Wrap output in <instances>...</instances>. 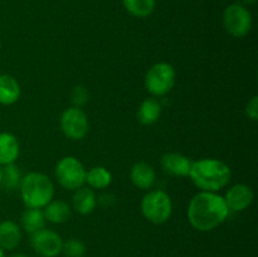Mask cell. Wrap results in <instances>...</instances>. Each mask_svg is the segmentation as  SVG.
I'll use <instances>...</instances> for the list:
<instances>
[{"mask_svg":"<svg viewBox=\"0 0 258 257\" xmlns=\"http://www.w3.org/2000/svg\"><path fill=\"white\" fill-rule=\"evenodd\" d=\"M20 171L15 164H9L2 168V185L8 190L13 191L20 185Z\"/></svg>","mask_w":258,"mask_h":257,"instance_id":"obj_22","label":"cell"},{"mask_svg":"<svg viewBox=\"0 0 258 257\" xmlns=\"http://www.w3.org/2000/svg\"><path fill=\"white\" fill-rule=\"evenodd\" d=\"M0 186H2V166H0Z\"/></svg>","mask_w":258,"mask_h":257,"instance_id":"obj_30","label":"cell"},{"mask_svg":"<svg viewBox=\"0 0 258 257\" xmlns=\"http://www.w3.org/2000/svg\"><path fill=\"white\" fill-rule=\"evenodd\" d=\"M122 4L133 17L146 18L155 10L156 0H122Z\"/></svg>","mask_w":258,"mask_h":257,"instance_id":"obj_21","label":"cell"},{"mask_svg":"<svg viewBox=\"0 0 258 257\" xmlns=\"http://www.w3.org/2000/svg\"><path fill=\"white\" fill-rule=\"evenodd\" d=\"M45 217L42 209L28 208L25 209L20 217V226L27 233L33 234L39 229H43L45 226Z\"/></svg>","mask_w":258,"mask_h":257,"instance_id":"obj_18","label":"cell"},{"mask_svg":"<svg viewBox=\"0 0 258 257\" xmlns=\"http://www.w3.org/2000/svg\"><path fill=\"white\" fill-rule=\"evenodd\" d=\"M9 257H28L27 254H24V253H14V254H12V256H9Z\"/></svg>","mask_w":258,"mask_h":257,"instance_id":"obj_28","label":"cell"},{"mask_svg":"<svg viewBox=\"0 0 258 257\" xmlns=\"http://www.w3.org/2000/svg\"><path fill=\"white\" fill-rule=\"evenodd\" d=\"M19 153L18 139L10 133H0V166L14 164Z\"/></svg>","mask_w":258,"mask_h":257,"instance_id":"obj_14","label":"cell"},{"mask_svg":"<svg viewBox=\"0 0 258 257\" xmlns=\"http://www.w3.org/2000/svg\"><path fill=\"white\" fill-rule=\"evenodd\" d=\"M0 257H5L4 249H2V248H0Z\"/></svg>","mask_w":258,"mask_h":257,"instance_id":"obj_29","label":"cell"},{"mask_svg":"<svg viewBox=\"0 0 258 257\" xmlns=\"http://www.w3.org/2000/svg\"><path fill=\"white\" fill-rule=\"evenodd\" d=\"M112 181V174L105 166H93L86 173V183L91 189H105Z\"/></svg>","mask_w":258,"mask_h":257,"instance_id":"obj_20","label":"cell"},{"mask_svg":"<svg viewBox=\"0 0 258 257\" xmlns=\"http://www.w3.org/2000/svg\"><path fill=\"white\" fill-rule=\"evenodd\" d=\"M223 198L229 211L243 212L252 204L254 194L251 186L246 184H236L227 190L226 197Z\"/></svg>","mask_w":258,"mask_h":257,"instance_id":"obj_10","label":"cell"},{"mask_svg":"<svg viewBox=\"0 0 258 257\" xmlns=\"http://www.w3.org/2000/svg\"><path fill=\"white\" fill-rule=\"evenodd\" d=\"M242 2H243L244 4H248V5H251V4H254V3H256L257 0H242Z\"/></svg>","mask_w":258,"mask_h":257,"instance_id":"obj_27","label":"cell"},{"mask_svg":"<svg viewBox=\"0 0 258 257\" xmlns=\"http://www.w3.org/2000/svg\"><path fill=\"white\" fill-rule=\"evenodd\" d=\"M19 188L23 203L27 208H44L54 196L52 180L45 174L37 171L23 176Z\"/></svg>","mask_w":258,"mask_h":257,"instance_id":"obj_3","label":"cell"},{"mask_svg":"<svg viewBox=\"0 0 258 257\" xmlns=\"http://www.w3.org/2000/svg\"><path fill=\"white\" fill-rule=\"evenodd\" d=\"M62 253L66 257H83L86 253V246L77 238H71L63 242Z\"/></svg>","mask_w":258,"mask_h":257,"instance_id":"obj_23","label":"cell"},{"mask_svg":"<svg viewBox=\"0 0 258 257\" xmlns=\"http://www.w3.org/2000/svg\"><path fill=\"white\" fill-rule=\"evenodd\" d=\"M30 246L40 257H57L62 253L63 239L57 232L43 228L30 234Z\"/></svg>","mask_w":258,"mask_h":257,"instance_id":"obj_9","label":"cell"},{"mask_svg":"<svg viewBox=\"0 0 258 257\" xmlns=\"http://www.w3.org/2000/svg\"><path fill=\"white\" fill-rule=\"evenodd\" d=\"M229 209L222 196L212 191H201L190 199L188 219L193 228L209 232L221 226L227 219Z\"/></svg>","mask_w":258,"mask_h":257,"instance_id":"obj_1","label":"cell"},{"mask_svg":"<svg viewBox=\"0 0 258 257\" xmlns=\"http://www.w3.org/2000/svg\"><path fill=\"white\" fill-rule=\"evenodd\" d=\"M43 213H44L45 221L54 224H60L64 223V222H67L70 219L71 207L67 202L60 201V199H55V201L52 199L43 208Z\"/></svg>","mask_w":258,"mask_h":257,"instance_id":"obj_17","label":"cell"},{"mask_svg":"<svg viewBox=\"0 0 258 257\" xmlns=\"http://www.w3.org/2000/svg\"><path fill=\"white\" fill-rule=\"evenodd\" d=\"M130 179L136 188L148 190L155 184L156 173L150 164L140 161V163L134 164L131 168Z\"/></svg>","mask_w":258,"mask_h":257,"instance_id":"obj_12","label":"cell"},{"mask_svg":"<svg viewBox=\"0 0 258 257\" xmlns=\"http://www.w3.org/2000/svg\"><path fill=\"white\" fill-rule=\"evenodd\" d=\"M224 29L234 38H243L252 28V15L244 5L234 3L224 9L222 15Z\"/></svg>","mask_w":258,"mask_h":257,"instance_id":"obj_7","label":"cell"},{"mask_svg":"<svg viewBox=\"0 0 258 257\" xmlns=\"http://www.w3.org/2000/svg\"><path fill=\"white\" fill-rule=\"evenodd\" d=\"M189 176L202 191L217 193L229 183L232 171L224 161L218 159H201L191 163Z\"/></svg>","mask_w":258,"mask_h":257,"instance_id":"obj_2","label":"cell"},{"mask_svg":"<svg viewBox=\"0 0 258 257\" xmlns=\"http://www.w3.org/2000/svg\"><path fill=\"white\" fill-rule=\"evenodd\" d=\"M0 47H2V42H0Z\"/></svg>","mask_w":258,"mask_h":257,"instance_id":"obj_31","label":"cell"},{"mask_svg":"<svg viewBox=\"0 0 258 257\" xmlns=\"http://www.w3.org/2000/svg\"><path fill=\"white\" fill-rule=\"evenodd\" d=\"M86 173L83 164L75 156H64L55 165V179L60 186L68 190H77L86 183Z\"/></svg>","mask_w":258,"mask_h":257,"instance_id":"obj_5","label":"cell"},{"mask_svg":"<svg viewBox=\"0 0 258 257\" xmlns=\"http://www.w3.org/2000/svg\"><path fill=\"white\" fill-rule=\"evenodd\" d=\"M161 115V105L155 98H146L138 110V120L143 125H153Z\"/></svg>","mask_w":258,"mask_h":257,"instance_id":"obj_19","label":"cell"},{"mask_svg":"<svg viewBox=\"0 0 258 257\" xmlns=\"http://www.w3.org/2000/svg\"><path fill=\"white\" fill-rule=\"evenodd\" d=\"M141 213L150 223L163 224L173 213L170 196L164 190H150L141 201Z\"/></svg>","mask_w":258,"mask_h":257,"instance_id":"obj_4","label":"cell"},{"mask_svg":"<svg viewBox=\"0 0 258 257\" xmlns=\"http://www.w3.org/2000/svg\"><path fill=\"white\" fill-rule=\"evenodd\" d=\"M60 130L71 140H81L88 131V118L82 108L72 107L63 111L60 116Z\"/></svg>","mask_w":258,"mask_h":257,"instance_id":"obj_8","label":"cell"},{"mask_svg":"<svg viewBox=\"0 0 258 257\" xmlns=\"http://www.w3.org/2000/svg\"><path fill=\"white\" fill-rule=\"evenodd\" d=\"M22 241V228L15 222H0V248L4 251H13L17 248Z\"/></svg>","mask_w":258,"mask_h":257,"instance_id":"obj_13","label":"cell"},{"mask_svg":"<svg viewBox=\"0 0 258 257\" xmlns=\"http://www.w3.org/2000/svg\"><path fill=\"white\" fill-rule=\"evenodd\" d=\"M175 85V70L170 63L159 62L151 66L145 76V87L153 96H164Z\"/></svg>","mask_w":258,"mask_h":257,"instance_id":"obj_6","label":"cell"},{"mask_svg":"<svg viewBox=\"0 0 258 257\" xmlns=\"http://www.w3.org/2000/svg\"><path fill=\"white\" fill-rule=\"evenodd\" d=\"M97 202L105 208H110L116 203V197L113 194H103L97 199Z\"/></svg>","mask_w":258,"mask_h":257,"instance_id":"obj_26","label":"cell"},{"mask_svg":"<svg viewBox=\"0 0 258 257\" xmlns=\"http://www.w3.org/2000/svg\"><path fill=\"white\" fill-rule=\"evenodd\" d=\"M90 100V93H88L87 88L83 86H76L71 92V102L73 103L75 107H82Z\"/></svg>","mask_w":258,"mask_h":257,"instance_id":"obj_24","label":"cell"},{"mask_svg":"<svg viewBox=\"0 0 258 257\" xmlns=\"http://www.w3.org/2000/svg\"><path fill=\"white\" fill-rule=\"evenodd\" d=\"M97 206V197H96L93 189L87 186H81L77 189L73 196V209L77 213L86 216L92 213Z\"/></svg>","mask_w":258,"mask_h":257,"instance_id":"obj_15","label":"cell"},{"mask_svg":"<svg viewBox=\"0 0 258 257\" xmlns=\"http://www.w3.org/2000/svg\"><path fill=\"white\" fill-rule=\"evenodd\" d=\"M246 115L249 120H252V121L258 120V97L257 96H253V97L248 101V103H247Z\"/></svg>","mask_w":258,"mask_h":257,"instance_id":"obj_25","label":"cell"},{"mask_svg":"<svg viewBox=\"0 0 258 257\" xmlns=\"http://www.w3.org/2000/svg\"><path fill=\"white\" fill-rule=\"evenodd\" d=\"M20 97V85L13 76L0 75V105L9 106Z\"/></svg>","mask_w":258,"mask_h":257,"instance_id":"obj_16","label":"cell"},{"mask_svg":"<svg viewBox=\"0 0 258 257\" xmlns=\"http://www.w3.org/2000/svg\"><path fill=\"white\" fill-rule=\"evenodd\" d=\"M193 161L179 153H166L161 158V168L173 176H188Z\"/></svg>","mask_w":258,"mask_h":257,"instance_id":"obj_11","label":"cell"}]
</instances>
